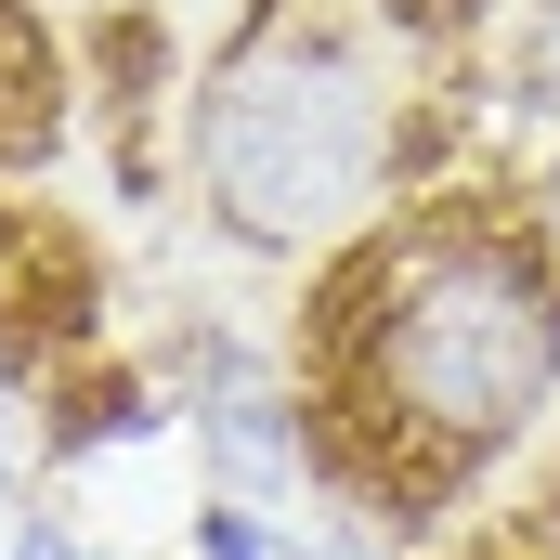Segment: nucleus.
Instances as JSON below:
<instances>
[{
	"label": "nucleus",
	"instance_id": "7ed1b4c3",
	"mask_svg": "<svg viewBox=\"0 0 560 560\" xmlns=\"http://www.w3.org/2000/svg\"><path fill=\"white\" fill-rule=\"evenodd\" d=\"M143 365H156L170 418H183V443H196L209 495L275 509V495H300V482H313V405H300L287 339L235 326V313H170V339H156Z\"/></svg>",
	"mask_w": 560,
	"mask_h": 560
},
{
	"label": "nucleus",
	"instance_id": "6e6552de",
	"mask_svg": "<svg viewBox=\"0 0 560 560\" xmlns=\"http://www.w3.org/2000/svg\"><path fill=\"white\" fill-rule=\"evenodd\" d=\"M26 495H39V405L0 378V522H13Z\"/></svg>",
	"mask_w": 560,
	"mask_h": 560
},
{
	"label": "nucleus",
	"instance_id": "423d86ee",
	"mask_svg": "<svg viewBox=\"0 0 560 560\" xmlns=\"http://www.w3.org/2000/svg\"><path fill=\"white\" fill-rule=\"evenodd\" d=\"M275 560H405L365 509H300V522H275Z\"/></svg>",
	"mask_w": 560,
	"mask_h": 560
},
{
	"label": "nucleus",
	"instance_id": "0eeeda50",
	"mask_svg": "<svg viewBox=\"0 0 560 560\" xmlns=\"http://www.w3.org/2000/svg\"><path fill=\"white\" fill-rule=\"evenodd\" d=\"M183 560H275V509H235V495H196Z\"/></svg>",
	"mask_w": 560,
	"mask_h": 560
},
{
	"label": "nucleus",
	"instance_id": "f03ea898",
	"mask_svg": "<svg viewBox=\"0 0 560 560\" xmlns=\"http://www.w3.org/2000/svg\"><path fill=\"white\" fill-rule=\"evenodd\" d=\"M392 183H405V92H392V52L339 13L275 0L183 79V196L248 261L326 275L352 235L405 209Z\"/></svg>",
	"mask_w": 560,
	"mask_h": 560
},
{
	"label": "nucleus",
	"instance_id": "1a4fd4ad",
	"mask_svg": "<svg viewBox=\"0 0 560 560\" xmlns=\"http://www.w3.org/2000/svg\"><path fill=\"white\" fill-rule=\"evenodd\" d=\"M509 79H522V105H535V118H560V0H535V13H522Z\"/></svg>",
	"mask_w": 560,
	"mask_h": 560
},
{
	"label": "nucleus",
	"instance_id": "9d476101",
	"mask_svg": "<svg viewBox=\"0 0 560 560\" xmlns=\"http://www.w3.org/2000/svg\"><path fill=\"white\" fill-rule=\"evenodd\" d=\"M39 13H66V26H92V39H105V26H131L143 0H39Z\"/></svg>",
	"mask_w": 560,
	"mask_h": 560
},
{
	"label": "nucleus",
	"instance_id": "f257e3e1",
	"mask_svg": "<svg viewBox=\"0 0 560 560\" xmlns=\"http://www.w3.org/2000/svg\"><path fill=\"white\" fill-rule=\"evenodd\" d=\"M313 495L365 509L392 548L482 495L560 418V248L522 196H405L300 300Z\"/></svg>",
	"mask_w": 560,
	"mask_h": 560
},
{
	"label": "nucleus",
	"instance_id": "39448f33",
	"mask_svg": "<svg viewBox=\"0 0 560 560\" xmlns=\"http://www.w3.org/2000/svg\"><path fill=\"white\" fill-rule=\"evenodd\" d=\"M0 560H118V535H92L66 495H26V509L0 522Z\"/></svg>",
	"mask_w": 560,
	"mask_h": 560
},
{
	"label": "nucleus",
	"instance_id": "20e7f679",
	"mask_svg": "<svg viewBox=\"0 0 560 560\" xmlns=\"http://www.w3.org/2000/svg\"><path fill=\"white\" fill-rule=\"evenodd\" d=\"M52 131H66V66H52V26H39V0H0V170L52 156Z\"/></svg>",
	"mask_w": 560,
	"mask_h": 560
}]
</instances>
